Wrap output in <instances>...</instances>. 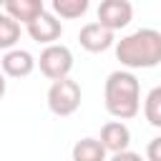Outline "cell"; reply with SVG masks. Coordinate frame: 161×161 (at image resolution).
Wrapping results in <instances>:
<instances>
[{"mask_svg": "<svg viewBox=\"0 0 161 161\" xmlns=\"http://www.w3.org/2000/svg\"><path fill=\"white\" fill-rule=\"evenodd\" d=\"M116 58L121 65L136 68H153L161 63V33L153 28H141L116 43Z\"/></svg>", "mask_w": 161, "mask_h": 161, "instance_id": "6da1fadb", "label": "cell"}, {"mask_svg": "<svg viewBox=\"0 0 161 161\" xmlns=\"http://www.w3.org/2000/svg\"><path fill=\"white\" fill-rule=\"evenodd\" d=\"M106 111L113 118H133L141 108V86L131 70H113L103 88Z\"/></svg>", "mask_w": 161, "mask_h": 161, "instance_id": "7a4b0ae2", "label": "cell"}, {"mask_svg": "<svg viewBox=\"0 0 161 161\" xmlns=\"http://www.w3.org/2000/svg\"><path fill=\"white\" fill-rule=\"evenodd\" d=\"M80 86L73 78H63V80H53V86L48 88V108L55 116H70L78 111L80 106Z\"/></svg>", "mask_w": 161, "mask_h": 161, "instance_id": "3957f363", "label": "cell"}, {"mask_svg": "<svg viewBox=\"0 0 161 161\" xmlns=\"http://www.w3.org/2000/svg\"><path fill=\"white\" fill-rule=\"evenodd\" d=\"M35 63L40 65V73H43L45 78H50V80H63V78H68V73H70V68H73V53H70V48L53 43V45H48V48L40 53V58H38Z\"/></svg>", "mask_w": 161, "mask_h": 161, "instance_id": "277c9868", "label": "cell"}, {"mask_svg": "<svg viewBox=\"0 0 161 161\" xmlns=\"http://www.w3.org/2000/svg\"><path fill=\"white\" fill-rule=\"evenodd\" d=\"M131 15H133V5L128 0H103L98 5V20L96 23H101L103 28L116 33L131 23Z\"/></svg>", "mask_w": 161, "mask_h": 161, "instance_id": "5b68a950", "label": "cell"}, {"mask_svg": "<svg viewBox=\"0 0 161 161\" xmlns=\"http://www.w3.org/2000/svg\"><path fill=\"white\" fill-rule=\"evenodd\" d=\"M25 28H28V35H30L33 40L48 43V45H53V40H58L60 33H63L60 20H58L53 13H48V10H43V13H40L35 20H30Z\"/></svg>", "mask_w": 161, "mask_h": 161, "instance_id": "8992f818", "label": "cell"}, {"mask_svg": "<svg viewBox=\"0 0 161 161\" xmlns=\"http://www.w3.org/2000/svg\"><path fill=\"white\" fill-rule=\"evenodd\" d=\"M78 40L88 53H103L116 43L113 33L108 28H103L101 23H86L80 28V33H78Z\"/></svg>", "mask_w": 161, "mask_h": 161, "instance_id": "52a82bcc", "label": "cell"}, {"mask_svg": "<svg viewBox=\"0 0 161 161\" xmlns=\"http://www.w3.org/2000/svg\"><path fill=\"white\" fill-rule=\"evenodd\" d=\"M106 151L111 153H121V151H128V143H131V131L123 121H108L103 128H101V138Z\"/></svg>", "mask_w": 161, "mask_h": 161, "instance_id": "ba28073f", "label": "cell"}, {"mask_svg": "<svg viewBox=\"0 0 161 161\" xmlns=\"http://www.w3.org/2000/svg\"><path fill=\"white\" fill-rule=\"evenodd\" d=\"M3 65V75H10V78H25L33 73L35 68V58L28 53V50H20V48H13L3 55L0 60Z\"/></svg>", "mask_w": 161, "mask_h": 161, "instance_id": "9c48e42d", "label": "cell"}, {"mask_svg": "<svg viewBox=\"0 0 161 161\" xmlns=\"http://www.w3.org/2000/svg\"><path fill=\"white\" fill-rule=\"evenodd\" d=\"M45 10L43 0H8L5 3V15H10L15 23H30Z\"/></svg>", "mask_w": 161, "mask_h": 161, "instance_id": "30bf717a", "label": "cell"}, {"mask_svg": "<svg viewBox=\"0 0 161 161\" xmlns=\"http://www.w3.org/2000/svg\"><path fill=\"white\" fill-rule=\"evenodd\" d=\"M73 161H106V148L98 138H80L73 146Z\"/></svg>", "mask_w": 161, "mask_h": 161, "instance_id": "8fae6325", "label": "cell"}, {"mask_svg": "<svg viewBox=\"0 0 161 161\" xmlns=\"http://www.w3.org/2000/svg\"><path fill=\"white\" fill-rule=\"evenodd\" d=\"M20 40V23H15L10 15L0 13V50H13V45Z\"/></svg>", "mask_w": 161, "mask_h": 161, "instance_id": "7c38bea8", "label": "cell"}, {"mask_svg": "<svg viewBox=\"0 0 161 161\" xmlns=\"http://www.w3.org/2000/svg\"><path fill=\"white\" fill-rule=\"evenodd\" d=\"M143 116H146V121L151 126L161 128V86L148 91V96L143 101Z\"/></svg>", "mask_w": 161, "mask_h": 161, "instance_id": "4fadbf2b", "label": "cell"}, {"mask_svg": "<svg viewBox=\"0 0 161 161\" xmlns=\"http://www.w3.org/2000/svg\"><path fill=\"white\" fill-rule=\"evenodd\" d=\"M53 10L60 18H80L88 10V0H53Z\"/></svg>", "mask_w": 161, "mask_h": 161, "instance_id": "5bb4252c", "label": "cell"}, {"mask_svg": "<svg viewBox=\"0 0 161 161\" xmlns=\"http://www.w3.org/2000/svg\"><path fill=\"white\" fill-rule=\"evenodd\" d=\"M146 158H148V161H161V136L148 141V146H146Z\"/></svg>", "mask_w": 161, "mask_h": 161, "instance_id": "9a60e30c", "label": "cell"}, {"mask_svg": "<svg viewBox=\"0 0 161 161\" xmlns=\"http://www.w3.org/2000/svg\"><path fill=\"white\" fill-rule=\"evenodd\" d=\"M111 161H143V158L138 153H133V151H121V153H113Z\"/></svg>", "mask_w": 161, "mask_h": 161, "instance_id": "2e32d148", "label": "cell"}, {"mask_svg": "<svg viewBox=\"0 0 161 161\" xmlns=\"http://www.w3.org/2000/svg\"><path fill=\"white\" fill-rule=\"evenodd\" d=\"M3 96H5V75L0 73V98H3Z\"/></svg>", "mask_w": 161, "mask_h": 161, "instance_id": "e0dca14e", "label": "cell"}]
</instances>
